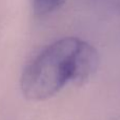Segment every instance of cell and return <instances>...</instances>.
<instances>
[{"mask_svg":"<svg viewBox=\"0 0 120 120\" xmlns=\"http://www.w3.org/2000/svg\"><path fill=\"white\" fill-rule=\"evenodd\" d=\"M98 65L96 50L84 40L65 37L43 48L23 70L20 87L32 101L55 96L70 83L89 80Z\"/></svg>","mask_w":120,"mask_h":120,"instance_id":"cell-1","label":"cell"},{"mask_svg":"<svg viewBox=\"0 0 120 120\" xmlns=\"http://www.w3.org/2000/svg\"><path fill=\"white\" fill-rule=\"evenodd\" d=\"M65 0H32L34 12L38 16H44L57 11Z\"/></svg>","mask_w":120,"mask_h":120,"instance_id":"cell-2","label":"cell"}]
</instances>
